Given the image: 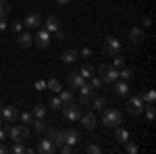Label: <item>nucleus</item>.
Here are the masks:
<instances>
[{
  "instance_id": "nucleus-46",
  "label": "nucleus",
  "mask_w": 156,
  "mask_h": 154,
  "mask_svg": "<svg viewBox=\"0 0 156 154\" xmlns=\"http://www.w3.org/2000/svg\"><path fill=\"white\" fill-rule=\"evenodd\" d=\"M9 152V146H4V144H0V154H6Z\"/></svg>"
},
{
  "instance_id": "nucleus-34",
  "label": "nucleus",
  "mask_w": 156,
  "mask_h": 154,
  "mask_svg": "<svg viewBox=\"0 0 156 154\" xmlns=\"http://www.w3.org/2000/svg\"><path fill=\"white\" fill-rule=\"evenodd\" d=\"M112 56H115V60H112V67H117V69L125 67V59L121 56V52H119V54H112Z\"/></svg>"
},
{
  "instance_id": "nucleus-21",
  "label": "nucleus",
  "mask_w": 156,
  "mask_h": 154,
  "mask_svg": "<svg viewBox=\"0 0 156 154\" xmlns=\"http://www.w3.org/2000/svg\"><path fill=\"white\" fill-rule=\"evenodd\" d=\"M58 100H60V104L65 106V104H71V102H75V96H73L71 90H65V92H58Z\"/></svg>"
},
{
  "instance_id": "nucleus-45",
  "label": "nucleus",
  "mask_w": 156,
  "mask_h": 154,
  "mask_svg": "<svg viewBox=\"0 0 156 154\" xmlns=\"http://www.w3.org/2000/svg\"><path fill=\"white\" fill-rule=\"evenodd\" d=\"M54 36L58 38V40H62V38H65V31H62V29H58V31H54Z\"/></svg>"
},
{
  "instance_id": "nucleus-26",
  "label": "nucleus",
  "mask_w": 156,
  "mask_h": 154,
  "mask_svg": "<svg viewBox=\"0 0 156 154\" xmlns=\"http://www.w3.org/2000/svg\"><path fill=\"white\" fill-rule=\"evenodd\" d=\"M79 73H81V77H83V79H90L92 75H96V69H94V65H83Z\"/></svg>"
},
{
  "instance_id": "nucleus-10",
  "label": "nucleus",
  "mask_w": 156,
  "mask_h": 154,
  "mask_svg": "<svg viewBox=\"0 0 156 154\" xmlns=\"http://www.w3.org/2000/svg\"><path fill=\"white\" fill-rule=\"evenodd\" d=\"M36 152H40V154H52V152H56V146H54V142H52L50 138H44V140H40Z\"/></svg>"
},
{
  "instance_id": "nucleus-22",
  "label": "nucleus",
  "mask_w": 156,
  "mask_h": 154,
  "mask_svg": "<svg viewBox=\"0 0 156 154\" xmlns=\"http://www.w3.org/2000/svg\"><path fill=\"white\" fill-rule=\"evenodd\" d=\"M117 79H119V69L112 67V65H110V67L106 65V81L112 83V81H117Z\"/></svg>"
},
{
  "instance_id": "nucleus-16",
  "label": "nucleus",
  "mask_w": 156,
  "mask_h": 154,
  "mask_svg": "<svg viewBox=\"0 0 156 154\" xmlns=\"http://www.w3.org/2000/svg\"><path fill=\"white\" fill-rule=\"evenodd\" d=\"M129 138H131V135H129V131L125 129V127H115V140H117V142H121V144H125V142H129Z\"/></svg>"
},
{
  "instance_id": "nucleus-24",
  "label": "nucleus",
  "mask_w": 156,
  "mask_h": 154,
  "mask_svg": "<svg viewBox=\"0 0 156 154\" xmlns=\"http://www.w3.org/2000/svg\"><path fill=\"white\" fill-rule=\"evenodd\" d=\"M46 113H48V108L44 106V104H36L31 115H34V119H44V117H46Z\"/></svg>"
},
{
  "instance_id": "nucleus-35",
  "label": "nucleus",
  "mask_w": 156,
  "mask_h": 154,
  "mask_svg": "<svg viewBox=\"0 0 156 154\" xmlns=\"http://www.w3.org/2000/svg\"><path fill=\"white\" fill-rule=\"evenodd\" d=\"M125 152H129V154H137V152H140V148H137V146H135V144L129 140V142H125Z\"/></svg>"
},
{
  "instance_id": "nucleus-29",
  "label": "nucleus",
  "mask_w": 156,
  "mask_h": 154,
  "mask_svg": "<svg viewBox=\"0 0 156 154\" xmlns=\"http://www.w3.org/2000/svg\"><path fill=\"white\" fill-rule=\"evenodd\" d=\"M52 142H54L56 150H58L60 144H65V131H54V135H52Z\"/></svg>"
},
{
  "instance_id": "nucleus-32",
  "label": "nucleus",
  "mask_w": 156,
  "mask_h": 154,
  "mask_svg": "<svg viewBox=\"0 0 156 154\" xmlns=\"http://www.w3.org/2000/svg\"><path fill=\"white\" fill-rule=\"evenodd\" d=\"M90 85H92L94 90H100V88H102L104 83H102V79H100L98 75H92V77H90Z\"/></svg>"
},
{
  "instance_id": "nucleus-47",
  "label": "nucleus",
  "mask_w": 156,
  "mask_h": 154,
  "mask_svg": "<svg viewBox=\"0 0 156 154\" xmlns=\"http://www.w3.org/2000/svg\"><path fill=\"white\" fill-rule=\"evenodd\" d=\"M142 23H144V27H148V25L152 23V21H150V17H144V21H142Z\"/></svg>"
},
{
  "instance_id": "nucleus-31",
  "label": "nucleus",
  "mask_w": 156,
  "mask_h": 154,
  "mask_svg": "<svg viewBox=\"0 0 156 154\" xmlns=\"http://www.w3.org/2000/svg\"><path fill=\"white\" fill-rule=\"evenodd\" d=\"M131 75H133V71H131V69H127V67H121V69H119V77L123 79V81H127Z\"/></svg>"
},
{
  "instance_id": "nucleus-3",
  "label": "nucleus",
  "mask_w": 156,
  "mask_h": 154,
  "mask_svg": "<svg viewBox=\"0 0 156 154\" xmlns=\"http://www.w3.org/2000/svg\"><path fill=\"white\" fill-rule=\"evenodd\" d=\"M50 42H52V36H50V31H46L44 27H40V31L36 34V38H34V44H36L40 50H44V48L50 46Z\"/></svg>"
},
{
  "instance_id": "nucleus-9",
  "label": "nucleus",
  "mask_w": 156,
  "mask_h": 154,
  "mask_svg": "<svg viewBox=\"0 0 156 154\" xmlns=\"http://www.w3.org/2000/svg\"><path fill=\"white\" fill-rule=\"evenodd\" d=\"M104 52L106 54H119L121 52V42L117 40V38H106V42H104Z\"/></svg>"
},
{
  "instance_id": "nucleus-43",
  "label": "nucleus",
  "mask_w": 156,
  "mask_h": 154,
  "mask_svg": "<svg viewBox=\"0 0 156 154\" xmlns=\"http://www.w3.org/2000/svg\"><path fill=\"white\" fill-rule=\"evenodd\" d=\"M6 27H9V23H6V17H0V29L4 31Z\"/></svg>"
},
{
  "instance_id": "nucleus-5",
  "label": "nucleus",
  "mask_w": 156,
  "mask_h": 154,
  "mask_svg": "<svg viewBox=\"0 0 156 154\" xmlns=\"http://www.w3.org/2000/svg\"><path fill=\"white\" fill-rule=\"evenodd\" d=\"M144 100L140 98V96H131L129 100H127V110L131 113V115H140V113H144Z\"/></svg>"
},
{
  "instance_id": "nucleus-1",
  "label": "nucleus",
  "mask_w": 156,
  "mask_h": 154,
  "mask_svg": "<svg viewBox=\"0 0 156 154\" xmlns=\"http://www.w3.org/2000/svg\"><path fill=\"white\" fill-rule=\"evenodd\" d=\"M6 125V138H11L12 142H25L29 140V127L27 125H11V123H4Z\"/></svg>"
},
{
  "instance_id": "nucleus-38",
  "label": "nucleus",
  "mask_w": 156,
  "mask_h": 154,
  "mask_svg": "<svg viewBox=\"0 0 156 154\" xmlns=\"http://www.w3.org/2000/svg\"><path fill=\"white\" fill-rule=\"evenodd\" d=\"M58 150H60L62 154H71V152H73V146L65 142V144H60V146H58Z\"/></svg>"
},
{
  "instance_id": "nucleus-2",
  "label": "nucleus",
  "mask_w": 156,
  "mask_h": 154,
  "mask_svg": "<svg viewBox=\"0 0 156 154\" xmlns=\"http://www.w3.org/2000/svg\"><path fill=\"white\" fill-rule=\"evenodd\" d=\"M102 123L106 125L108 129L112 127H119L121 123H123V115H121V110H117V108H106L104 110V115H102Z\"/></svg>"
},
{
  "instance_id": "nucleus-39",
  "label": "nucleus",
  "mask_w": 156,
  "mask_h": 154,
  "mask_svg": "<svg viewBox=\"0 0 156 154\" xmlns=\"http://www.w3.org/2000/svg\"><path fill=\"white\" fill-rule=\"evenodd\" d=\"M11 29H12V31H17V34H21V29H23V21H12Z\"/></svg>"
},
{
  "instance_id": "nucleus-33",
  "label": "nucleus",
  "mask_w": 156,
  "mask_h": 154,
  "mask_svg": "<svg viewBox=\"0 0 156 154\" xmlns=\"http://www.w3.org/2000/svg\"><path fill=\"white\" fill-rule=\"evenodd\" d=\"M19 119H21V123H27V125L34 123V115L27 113V110H25V113H19Z\"/></svg>"
},
{
  "instance_id": "nucleus-27",
  "label": "nucleus",
  "mask_w": 156,
  "mask_h": 154,
  "mask_svg": "<svg viewBox=\"0 0 156 154\" xmlns=\"http://www.w3.org/2000/svg\"><path fill=\"white\" fill-rule=\"evenodd\" d=\"M34 127H36V131L37 133H46V129H48V125H46V121L44 119H34Z\"/></svg>"
},
{
  "instance_id": "nucleus-13",
  "label": "nucleus",
  "mask_w": 156,
  "mask_h": 154,
  "mask_svg": "<svg viewBox=\"0 0 156 154\" xmlns=\"http://www.w3.org/2000/svg\"><path fill=\"white\" fill-rule=\"evenodd\" d=\"M77 59H79V52H77V50H65V52L60 54V60H62V63H67V65L77 63Z\"/></svg>"
},
{
  "instance_id": "nucleus-41",
  "label": "nucleus",
  "mask_w": 156,
  "mask_h": 154,
  "mask_svg": "<svg viewBox=\"0 0 156 154\" xmlns=\"http://www.w3.org/2000/svg\"><path fill=\"white\" fill-rule=\"evenodd\" d=\"M36 90L44 92V90H46V81H44V79H37V81H36Z\"/></svg>"
},
{
  "instance_id": "nucleus-50",
  "label": "nucleus",
  "mask_w": 156,
  "mask_h": 154,
  "mask_svg": "<svg viewBox=\"0 0 156 154\" xmlns=\"http://www.w3.org/2000/svg\"><path fill=\"white\" fill-rule=\"evenodd\" d=\"M0 108H2V104H0Z\"/></svg>"
},
{
  "instance_id": "nucleus-48",
  "label": "nucleus",
  "mask_w": 156,
  "mask_h": 154,
  "mask_svg": "<svg viewBox=\"0 0 156 154\" xmlns=\"http://www.w3.org/2000/svg\"><path fill=\"white\" fill-rule=\"evenodd\" d=\"M56 2H58V4H67L69 0H56Z\"/></svg>"
},
{
  "instance_id": "nucleus-7",
  "label": "nucleus",
  "mask_w": 156,
  "mask_h": 154,
  "mask_svg": "<svg viewBox=\"0 0 156 154\" xmlns=\"http://www.w3.org/2000/svg\"><path fill=\"white\" fill-rule=\"evenodd\" d=\"M0 113H2V121H4V123H15V121L19 119V110H17V106H2Z\"/></svg>"
},
{
  "instance_id": "nucleus-8",
  "label": "nucleus",
  "mask_w": 156,
  "mask_h": 154,
  "mask_svg": "<svg viewBox=\"0 0 156 154\" xmlns=\"http://www.w3.org/2000/svg\"><path fill=\"white\" fill-rule=\"evenodd\" d=\"M23 25L27 29H40V27H42V17H40L37 13H29L23 19Z\"/></svg>"
},
{
  "instance_id": "nucleus-15",
  "label": "nucleus",
  "mask_w": 156,
  "mask_h": 154,
  "mask_svg": "<svg viewBox=\"0 0 156 154\" xmlns=\"http://www.w3.org/2000/svg\"><path fill=\"white\" fill-rule=\"evenodd\" d=\"M44 23V29L46 31H50V34H54V31H58L60 29V23H58V19L56 17H48L46 21H42Z\"/></svg>"
},
{
  "instance_id": "nucleus-49",
  "label": "nucleus",
  "mask_w": 156,
  "mask_h": 154,
  "mask_svg": "<svg viewBox=\"0 0 156 154\" xmlns=\"http://www.w3.org/2000/svg\"><path fill=\"white\" fill-rule=\"evenodd\" d=\"M2 125H4V121H2V117H0V127H2Z\"/></svg>"
},
{
  "instance_id": "nucleus-40",
  "label": "nucleus",
  "mask_w": 156,
  "mask_h": 154,
  "mask_svg": "<svg viewBox=\"0 0 156 154\" xmlns=\"http://www.w3.org/2000/svg\"><path fill=\"white\" fill-rule=\"evenodd\" d=\"M87 152H92V154H100V152H102V148H100L98 144H90V146H87Z\"/></svg>"
},
{
  "instance_id": "nucleus-36",
  "label": "nucleus",
  "mask_w": 156,
  "mask_h": 154,
  "mask_svg": "<svg viewBox=\"0 0 156 154\" xmlns=\"http://www.w3.org/2000/svg\"><path fill=\"white\" fill-rule=\"evenodd\" d=\"M146 119H148V123L154 121V104H148V108H146Z\"/></svg>"
},
{
  "instance_id": "nucleus-6",
  "label": "nucleus",
  "mask_w": 156,
  "mask_h": 154,
  "mask_svg": "<svg viewBox=\"0 0 156 154\" xmlns=\"http://www.w3.org/2000/svg\"><path fill=\"white\" fill-rule=\"evenodd\" d=\"M94 92H96V90H94L90 83H83V85L79 88V102H81V104H92Z\"/></svg>"
},
{
  "instance_id": "nucleus-14",
  "label": "nucleus",
  "mask_w": 156,
  "mask_h": 154,
  "mask_svg": "<svg viewBox=\"0 0 156 154\" xmlns=\"http://www.w3.org/2000/svg\"><path fill=\"white\" fill-rule=\"evenodd\" d=\"M129 40H131L133 44H142V42L146 40L144 29H140V27H133L131 31H129Z\"/></svg>"
},
{
  "instance_id": "nucleus-42",
  "label": "nucleus",
  "mask_w": 156,
  "mask_h": 154,
  "mask_svg": "<svg viewBox=\"0 0 156 154\" xmlns=\"http://www.w3.org/2000/svg\"><path fill=\"white\" fill-rule=\"evenodd\" d=\"M79 56H85V59H87V56H92V50H90V48H83V50L79 52Z\"/></svg>"
},
{
  "instance_id": "nucleus-11",
  "label": "nucleus",
  "mask_w": 156,
  "mask_h": 154,
  "mask_svg": "<svg viewBox=\"0 0 156 154\" xmlns=\"http://www.w3.org/2000/svg\"><path fill=\"white\" fill-rule=\"evenodd\" d=\"M67 83H69L71 90H79V88L85 83V79L81 77V73H71V75L67 77Z\"/></svg>"
},
{
  "instance_id": "nucleus-25",
  "label": "nucleus",
  "mask_w": 156,
  "mask_h": 154,
  "mask_svg": "<svg viewBox=\"0 0 156 154\" xmlns=\"http://www.w3.org/2000/svg\"><path fill=\"white\" fill-rule=\"evenodd\" d=\"M92 104H94V110H104V106H106V98L94 96V98H92Z\"/></svg>"
},
{
  "instance_id": "nucleus-28",
  "label": "nucleus",
  "mask_w": 156,
  "mask_h": 154,
  "mask_svg": "<svg viewBox=\"0 0 156 154\" xmlns=\"http://www.w3.org/2000/svg\"><path fill=\"white\" fill-rule=\"evenodd\" d=\"M46 90L54 92V94H58V92H60V81H58V79H48V81H46Z\"/></svg>"
},
{
  "instance_id": "nucleus-18",
  "label": "nucleus",
  "mask_w": 156,
  "mask_h": 154,
  "mask_svg": "<svg viewBox=\"0 0 156 154\" xmlns=\"http://www.w3.org/2000/svg\"><path fill=\"white\" fill-rule=\"evenodd\" d=\"M115 83V92H117V96H121V98H125V96L129 94V85H127V81H123V79H117V81H112Z\"/></svg>"
},
{
  "instance_id": "nucleus-30",
  "label": "nucleus",
  "mask_w": 156,
  "mask_h": 154,
  "mask_svg": "<svg viewBox=\"0 0 156 154\" xmlns=\"http://www.w3.org/2000/svg\"><path fill=\"white\" fill-rule=\"evenodd\" d=\"M9 13H11V2L0 0V17H9Z\"/></svg>"
},
{
  "instance_id": "nucleus-37",
  "label": "nucleus",
  "mask_w": 156,
  "mask_h": 154,
  "mask_svg": "<svg viewBox=\"0 0 156 154\" xmlns=\"http://www.w3.org/2000/svg\"><path fill=\"white\" fill-rule=\"evenodd\" d=\"M48 104H50V108H54V110H58V108L62 106V104H60V100H58V96H52Z\"/></svg>"
},
{
  "instance_id": "nucleus-23",
  "label": "nucleus",
  "mask_w": 156,
  "mask_h": 154,
  "mask_svg": "<svg viewBox=\"0 0 156 154\" xmlns=\"http://www.w3.org/2000/svg\"><path fill=\"white\" fill-rule=\"evenodd\" d=\"M140 98L144 100V104H154V100H156V92H154V90L142 92V94H140Z\"/></svg>"
},
{
  "instance_id": "nucleus-20",
  "label": "nucleus",
  "mask_w": 156,
  "mask_h": 154,
  "mask_svg": "<svg viewBox=\"0 0 156 154\" xmlns=\"http://www.w3.org/2000/svg\"><path fill=\"white\" fill-rule=\"evenodd\" d=\"M65 142L71 144V146H77V144H79V133L75 129H67L65 131Z\"/></svg>"
},
{
  "instance_id": "nucleus-4",
  "label": "nucleus",
  "mask_w": 156,
  "mask_h": 154,
  "mask_svg": "<svg viewBox=\"0 0 156 154\" xmlns=\"http://www.w3.org/2000/svg\"><path fill=\"white\" fill-rule=\"evenodd\" d=\"M62 115H65V119H69V121H77V119H81V106H77L75 102H71V104H65L62 106Z\"/></svg>"
},
{
  "instance_id": "nucleus-12",
  "label": "nucleus",
  "mask_w": 156,
  "mask_h": 154,
  "mask_svg": "<svg viewBox=\"0 0 156 154\" xmlns=\"http://www.w3.org/2000/svg\"><path fill=\"white\" fill-rule=\"evenodd\" d=\"M81 123H83V127L85 129H96V125H98V121L96 117H94V113H85V115H81Z\"/></svg>"
},
{
  "instance_id": "nucleus-17",
  "label": "nucleus",
  "mask_w": 156,
  "mask_h": 154,
  "mask_svg": "<svg viewBox=\"0 0 156 154\" xmlns=\"http://www.w3.org/2000/svg\"><path fill=\"white\" fill-rule=\"evenodd\" d=\"M17 44L21 48H29L31 44H34V36L29 34V31H25V34H19V38H17Z\"/></svg>"
},
{
  "instance_id": "nucleus-19",
  "label": "nucleus",
  "mask_w": 156,
  "mask_h": 154,
  "mask_svg": "<svg viewBox=\"0 0 156 154\" xmlns=\"http://www.w3.org/2000/svg\"><path fill=\"white\" fill-rule=\"evenodd\" d=\"M9 152H15V154H31L36 150H31L29 146H23V142H15L12 148H9Z\"/></svg>"
},
{
  "instance_id": "nucleus-44",
  "label": "nucleus",
  "mask_w": 156,
  "mask_h": 154,
  "mask_svg": "<svg viewBox=\"0 0 156 154\" xmlns=\"http://www.w3.org/2000/svg\"><path fill=\"white\" fill-rule=\"evenodd\" d=\"M4 140H6V129L0 127V142H4Z\"/></svg>"
}]
</instances>
